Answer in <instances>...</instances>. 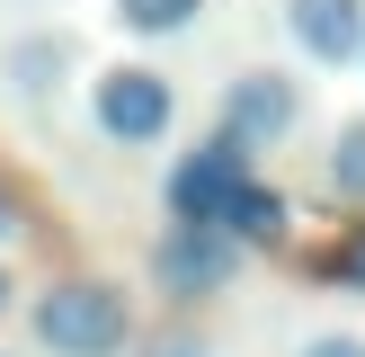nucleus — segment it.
<instances>
[{
  "label": "nucleus",
  "mask_w": 365,
  "mask_h": 357,
  "mask_svg": "<svg viewBox=\"0 0 365 357\" xmlns=\"http://www.w3.org/2000/svg\"><path fill=\"white\" fill-rule=\"evenodd\" d=\"M36 339H45L53 357H125V339H134V303H125V286L107 277H63L36 295Z\"/></svg>",
  "instance_id": "1"
},
{
  "label": "nucleus",
  "mask_w": 365,
  "mask_h": 357,
  "mask_svg": "<svg viewBox=\"0 0 365 357\" xmlns=\"http://www.w3.org/2000/svg\"><path fill=\"white\" fill-rule=\"evenodd\" d=\"M89 116H98V134H107V143L143 152V143H160V134H170L178 89L160 81L152 63H107L98 81H89Z\"/></svg>",
  "instance_id": "2"
},
{
  "label": "nucleus",
  "mask_w": 365,
  "mask_h": 357,
  "mask_svg": "<svg viewBox=\"0 0 365 357\" xmlns=\"http://www.w3.org/2000/svg\"><path fill=\"white\" fill-rule=\"evenodd\" d=\"M152 277H160V295L205 303V295H223V286L241 277V241H232L223 223H178L170 214V232H160V250H152Z\"/></svg>",
  "instance_id": "3"
},
{
  "label": "nucleus",
  "mask_w": 365,
  "mask_h": 357,
  "mask_svg": "<svg viewBox=\"0 0 365 357\" xmlns=\"http://www.w3.org/2000/svg\"><path fill=\"white\" fill-rule=\"evenodd\" d=\"M241 188H250V143L241 134H205L196 152H178V170H170L160 196H170L178 223H223Z\"/></svg>",
  "instance_id": "4"
},
{
  "label": "nucleus",
  "mask_w": 365,
  "mask_h": 357,
  "mask_svg": "<svg viewBox=\"0 0 365 357\" xmlns=\"http://www.w3.org/2000/svg\"><path fill=\"white\" fill-rule=\"evenodd\" d=\"M294 125H303V89L285 81V71L259 63V71H241V81L223 89V134H241L250 152H277Z\"/></svg>",
  "instance_id": "5"
},
{
  "label": "nucleus",
  "mask_w": 365,
  "mask_h": 357,
  "mask_svg": "<svg viewBox=\"0 0 365 357\" xmlns=\"http://www.w3.org/2000/svg\"><path fill=\"white\" fill-rule=\"evenodd\" d=\"M71 71H81V45H71L63 27H27V36H9V54H0V81H9L18 107H53L71 89Z\"/></svg>",
  "instance_id": "6"
},
{
  "label": "nucleus",
  "mask_w": 365,
  "mask_h": 357,
  "mask_svg": "<svg viewBox=\"0 0 365 357\" xmlns=\"http://www.w3.org/2000/svg\"><path fill=\"white\" fill-rule=\"evenodd\" d=\"M285 27L312 63H365V0H285Z\"/></svg>",
  "instance_id": "7"
},
{
  "label": "nucleus",
  "mask_w": 365,
  "mask_h": 357,
  "mask_svg": "<svg viewBox=\"0 0 365 357\" xmlns=\"http://www.w3.org/2000/svg\"><path fill=\"white\" fill-rule=\"evenodd\" d=\"M321 178H330L339 206H365V116H348L330 134V161H321Z\"/></svg>",
  "instance_id": "8"
},
{
  "label": "nucleus",
  "mask_w": 365,
  "mask_h": 357,
  "mask_svg": "<svg viewBox=\"0 0 365 357\" xmlns=\"http://www.w3.org/2000/svg\"><path fill=\"white\" fill-rule=\"evenodd\" d=\"M223 232H232V241H277V232H285V196L277 188H259V178H250V188L241 196H232V214H223Z\"/></svg>",
  "instance_id": "9"
},
{
  "label": "nucleus",
  "mask_w": 365,
  "mask_h": 357,
  "mask_svg": "<svg viewBox=\"0 0 365 357\" xmlns=\"http://www.w3.org/2000/svg\"><path fill=\"white\" fill-rule=\"evenodd\" d=\"M196 18H205V0H116L125 36H187Z\"/></svg>",
  "instance_id": "10"
},
{
  "label": "nucleus",
  "mask_w": 365,
  "mask_h": 357,
  "mask_svg": "<svg viewBox=\"0 0 365 357\" xmlns=\"http://www.w3.org/2000/svg\"><path fill=\"white\" fill-rule=\"evenodd\" d=\"M330 277L339 286H365V232H348V241L330 250Z\"/></svg>",
  "instance_id": "11"
},
{
  "label": "nucleus",
  "mask_w": 365,
  "mask_h": 357,
  "mask_svg": "<svg viewBox=\"0 0 365 357\" xmlns=\"http://www.w3.org/2000/svg\"><path fill=\"white\" fill-rule=\"evenodd\" d=\"M303 357H365V339L356 331H321V339H303Z\"/></svg>",
  "instance_id": "12"
},
{
  "label": "nucleus",
  "mask_w": 365,
  "mask_h": 357,
  "mask_svg": "<svg viewBox=\"0 0 365 357\" xmlns=\"http://www.w3.org/2000/svg\"><path fill=\"white\" fill-rule=\"evenodd\" d=\"M143 357H205V348H196L187 331H170V339H152V348H143Z\"/></svg>",
  "instance_id": "13"
},
{
  "label": "nucleus",
  "mask_w": 365,
  "mask_h": 357,
  "mask_svg": "<svg viewBox=\"0 0 365 357\" xmlns=\"http://www.w3.org/2000/svg\"><path fill=\"white\" fill-rule=\"evenodd\" d=\"M18 223H27V214H18V196H9V188H0V241H9V232H18Z\"/></svg>",
  "instance_id": "14"
},
{
  "label": "nucleus",
  "mask_w": 365,
  "mask_h": 357,
  "mask_svg": "<svg viewBox=\"0 0 365 357\" xmlns=\"http://www.w3.org/2000/svg\"><path fill=\"white\" fill-rule=\"evenodd\" d=\"M9 295H18V286H9V268H0V313H9Z\"/></svg>",
  "instance_id": "15"
},
{
  "label": "nucleus",
  "mask_w": 365,
  "mask_h": 357,
  "mask_svg": "<svg viewBox=\"0 0 365 357\" xmlns=\"http://www.w3.org/2000/svg\"><path fill=\"white\" fill-rule=\"evenodd\" d=\"M0 357H9V348H0Z\"/></svg>",
  "instance_id": "16"
}]
</instances>
